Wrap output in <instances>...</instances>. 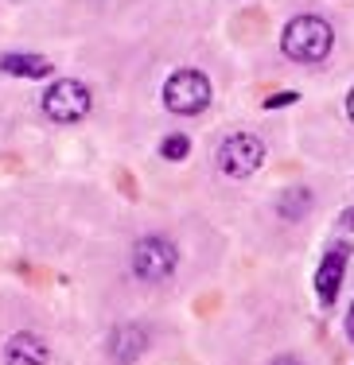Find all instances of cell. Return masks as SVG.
Segmentation results:
<instances>
[{
  "label": "cell",
  "instance_id": "6da1fadb",
  "mask_svg": "<svg viewBox=\"0 0 354 365\" xmlns=\"http://www.w3.org/2000/svg\"><path fill=\"white\" fill-rule=\"evenodd\" d=\"M280 47H284V55L296 58V63H323L335 47V31H331V24L319 20V16H296V20H288V28H284Z\"/></svg>",
  "mask_w": 354,
  "mask_h": 365
},
{
  "label": "cell",
  "instance_id": "7a4b0ae2",
  "mask_svg": "<svg viewBox=\"0 0 354 365\" xmlns=\"http://www.w3.org/2000/svg\"><path fill=\"white\" fill-rule=\"evenodd\" d=\"M163 106L179 117H195L211 106V82L198 71H176L163 82Z\"/></svg>",
  "mask_w": 354,
  "mask_h": 365
},
{
  "label": "cell",
  "instance_id": "3957f363",
  "mask_svg": "<svg viewBox=\"0 0 354 365\" xmlns=\"http://www.w3.org/2000/svg\"><path fill=\"white\" fill-rule=\"evenodd\" d=\"M43 113L51 120H59V125H79L90 113V90L82 82H74V78H59L43 93Z\"/></svg>",
  "mask_w": 354,
  "mask_h": 365
},
{
  "label": "cell",
  "instance_id": "277c9868",
  "mask_svg": "<svg viewBox=\"0 0 354 365\" xmlns=\"http://www.w3.org/2000/svg\"><path fill=\"white\" fill-rule=\"evenodd\" d=\"M176 264H179V253H176V245H171L168 237H144V241H136V249H133V272L141 276V280L160 284V280H168V276L176 272Z\"/></svg>",
  "mask_w": 354,
  "mask_h": 365
},
{
  "label": "cell",
  "instance_id": "5b68a950",
  "mask_svg": "<svg viewBox=\"0 0 354 365\" xmlns=\"http://www.w3.org/2000/svg\"><path fill=\"white\" fill-rule=\"evenodd\" d=\"M265 163V144L249 133H234L226 144L218 148V168L230 179H249Z\"/></svg>",
  "mask_w": 354,
  "mask_h": 365
},
{
  "label": "cell",
  "instance_id": "8992f818",
  "mask_svg": "<svg viewBox=\"0 0 354 365\" xmlns=\"http://www.w3.org/2000/svg\"><path fill=\"white\" fill-rule=\"evenodd\" d=\"M347 245H331L323 257V264H319L315 272V292H319V303H327L331 307L335 295H339V284H343V272H347Z\"/></svg>",
  "mask_w": 354,
  "mask_h": 365
},
{
  "label": "cell",
  "instance_id": "52a82bcc",
  "mask_svg": "<svg viewBox=\"0 0 354 365\" xmlns=\"http://www.w3.org/2000/svg\"><path fill=\"white\" fill-rule=\"evenodd\" d=\"M144 350H148V330H144L141 323H125V327H117L113 334H109V358L121 361V365L136 361Z\"/></svg>",
  "mask_w": 354,
  "mask_h": 365
},
{
  "label": "cell",
  "instance_id": "ba28073f",
  "mask_svg": "<svg viewBox=\"0 0 354 365\" xmlns=\"http://www.w3.org/2000/svg\"><path fill=\"white\" fill-rule=\"evenodd\" d=\"M51 358V350H47V342H43L39 334H12L8 338V346H4V361L8 365H47Z\"/></svg>",
  "mask_w": 354,
  "mask_h": 365
},
{
  "label": "cell",
  "instance_id": "9c48e42d",
  "mask_svg": "<svg viewBox=\"0 0 354 365\" xmlns=\"http://www.w3.org/2000/svg\"><path fill=\"white\" fill-rule=\"evenodd\" d=\"M0 71L16 74V78H47L55 66L43 55H0Z\"/></svg>",
  "mask_w": 354,
  "mask_h": 365
},
{
  "label": "cell",
  "instance_id": "30bf717a",
  "mask_svg": "<svg viewBox=\"0 0 354 365\" xmlns=\"http://www.w3.org/2000/svg\"><path fill=\"white\" fill-rule=\"evenodd\" d=\"M308 210H312V190L292 187V190H284V195H280V218L284 222H300Z\"/></svg>",
  "mask_w": 354,
  "mask_h": 365
},
{
  "label": "cell",
  "instance_id": "8fae6325",
  "mask_svg": "<svg viewBox=\"0 0 354 365\" xmlns=\"http://www.w3.org/2000/svg\"><path fill=\"white\" fill-rule=\"evenodd\" d=\"M163 160H187V152H191V140H187V136H168V140H163Z\"/></svg>",
  "mask_w": 354,
  "mask_h": 365
},
{
  "label": "cell",
  "instance_id": "7c38bea8",
  "mask_svg": "<svg viewBox=\"0 0 354 365\" xmlns=\"http://www.w3.org/2000/svg\"><path fill=\"white\" fill-rule=\"evenodd\" d=\"M296 101V93H273L269 101H265V109H276V106H292Z\"/></svg>",
  "mask_w": 354,
  "mask_h": 365
},
{
  "label": "cell",
  "instance_id": "4fadbf2b",
  "mask_svg": "<svg viewBox=\"0 0 354 365\" xmlns=\"http://www.w3.org/2000/svg\"><path fill=\"white\" fill-rule=\"evenodd\" d=\"M269 365H300V361H296V358H292V354H284V358H273Z\"/></svg>",
  "mask_w": 354,
  "mask_h": 365
},
{
  "label": "cell",
  "instance_id": "5bb4252c",
  "mask_svg": "<svg viewBox=\"0 0 354 365\" xmlns=\"http://www.w3.org/2000/svg\"><path fill=\"white\" fill-rule=\"evenodd\" d=\"M343 225H347V230H354V210H343Z\"/></svg>",
  "mask_w": 354,
  "mask_h": 365
},
{
  "label": "cell",
  "instance_id": "9a60e30c",
  "mask_svg": "<svg viewBox=\"0 0 354 365\" xmlns=\"http://www.w3.org/2000/svg\"><path fill=\"white\" fill-rule=\"evenodd\" d=\"M347 334L354 338V307H350V315H347Z\"/></svg>",
  "mask_w": 354,
  "mask_h": 365
},
{
  "label": "cell",
  "instance_id": "2e32d148",
  "mask_svg": "<svg viewBox=\"0 0 354 365\" xmlns=\"http://www.w3.org/2000/svg\"><path fill=\"white\" fill-rule=\"evenodd\" d=\"M347 113H350V120H354V90H350V98H347Z\"/></svg>",
  "mask_w": 354,
  "mask_h": 365
}]
</instances>
